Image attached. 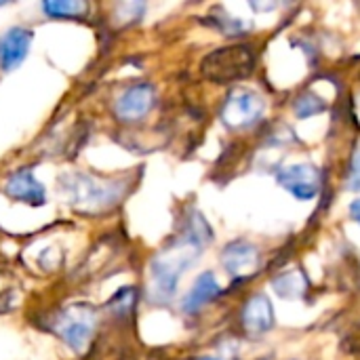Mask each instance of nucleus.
<instances>
[{
	"label": "nucleus",
	"mask_w": 360,
	"mask_h": 360,
	"mask_svg": "<svg viewBox=\"0 0 360 360\" xmlns=\"http://www.w3.org/2000/svg\"><path fill=\"white\" fill-rule=\"evenodd\" d=\"M202 249L198 243L179 236L165 251L156 253L150 262V302L169 304L177 293L181 274L198 259Z\"/></svg>",
	"instance_id": "f257e3e1"
},
{
	"label": "nucleus",
	"mask_w": 360,
	"mask_h": 360,
	"mask_svg": "<svg viewBox=\"0 0 360 360\" xmlns=\"http://www.w3.org/2000/svg\"><path fill=\"white\" fill-rule=\"evenodd\" d=\"M59 190L78 211L101 213L112 209L127 194V184L118 179H99L86 173H70L61 177Z\"/></svg>",
	"instance_id": "f03ea898"
},
{
	"label": "nucleus",
	"mask_w": 360,
	"mask_h": 360,
	"mask_svg": "<svg viewBox=\"0 0 360 360\" xmlns=\"http://www.w3.org/2000/svg\"><path fill=\"white\" fill-rule=\"evenodd\" d=\"M253 68H255V55L247 44L215 49L200 63L202 76L217 84H230L243 80L253 72Z\"/></svg>",
	"instance_id": "7ed1b4c3"
},
{
	"label": "nucleus",
	"mask_w": 360,
	"mask_h": 360,
	"mask_svg": "<svg viewBox=\"0 0 360 360\" xmlns=\"http://www.w3.org/2000/svg\"><path fill=\"white\" fill-rule=\"evenodd\" d=\"M95 325H97V312L89 304H72L63 308L51 323L55 335L61 338V342L76 354H82L91 344Z\"/></svg>",
	"instance_id": "20e7f679"
},
{
	"label": "nucleus",
	"mask_w": 360,
	"mask_h": 360,
	"mask_svg": "<svg viewBox=\"0 0 360 360\" xmlns=\"http://www.w3.org/2000/svg\"><path fill=\"white\" fill-rule=\"evenodd\" d=\"M266 103L264 97L251 89H232L221 105L219 118L228 129L240 131V129H251L257 124L264 116Z\"/></svg>",
	"instance_id": "39448f33"
},
{
	"label": "nucleus",
	"mask_w": 360,
	"mask_h": 360,
	"mask_svg": "<svg viewBox=\"0 0 360 360\" xmlns=\"http://www.w3.org/2000/svg\"><path fill=\"white\" fill-rule=\"evenodd\" d=\"M276 181L297 200H312L321 192V171L310 162L283 167L276 173Z\"/></svg>",
	"instance_id": "423d86ee"
},
{
	"label": "nucleus",
	"mask_w": 360,
	"mask_h": 360,
	"mask_svg": "<svg viewBox=\"0 0 360 360\" xmlns=\"http://www.w3.org/2000/svg\"><path fill=\"white\" fill-rule=\"evenodd\" d=\"M154 103H156V89L150 82H137L127 86L118 95L114 103V114L122 122H135L148 116Z\"/></svg>",
	"instance_id": "0eeeda50"
},
{
	"label": "nucleus",
	"mask_w": 360,
	"mask_h": 360,
	"mask_svg": "<svg viewBox=\"0 0 360 360\" xmlns=\"http://www.w3.org/2000/svg\"><path fill=\"white\" fill-rule=\"evenodd\" d=\"M262 262L259 249L249 240H232L221 251V266L234 278H247L257 272Z\"/></svg>",
	"instance_id": "6e6552de"
},
{
	"label": "nucleus",
	"mask_w": 360,
	"mask_h": 360,
	"mask_svg": "<svg viewBox=\"0 0 360 360\" xmlns=\"http://www.w3.org/2000/svg\"><path fill=\"white\" fill-rule=\"evenodd\" d=\"M32 38H34L32 30L21 27V25L8 27L0 36V68L4 72L17 70L23 63V59L27 57Z\"/></svg>",
	"instance_id": "1a4fd4ad"
},
{
	"label": "nucleus",
	"mask_w": 360,
	"mask_h": 360,
	"mask_svg": "<svg viewBox=\"0 0 360 360\" xmlns=\"http://www.w3.org/2000/svg\"><path fill=\"white\" fill-rule=\"evenodd\" d=\"M4 192L8 198L17 200V202H25L32 207H40L46 200V192L44 186L36 179V175L30 169H19L15 171L6 184H4Z\"/></svg>",
	"instance_id": "9d476101"
},
{
	"label": "nucleus",
	"mask_w": 360,
	"mask_h": 360,
	"mask_svg": "<svg viewBox=\"0 0 360 360\" xmlns=\"http://www.w3.org/2000/svg\"><path fill=\"white\" fill-rule=\"evenodd\" d=\"M243 327L251 338H259L274 327V310L264 293L253 295L243 308Z\"/></svg>",
	"instance_id": "9b49d317"
},
{
	"label": "nucleus",
	"mask_w": 360,
	"mask_h": 360,
	"mask_svg": "<svg viewBox=\"0 0 360 360\" xmlns=\"http://www.w3.org/2000/svg\"><path fill=\"white\" fill-rule=\"evenodd\" d=\"M219 293H221V287H219L215 274H213V272H202V274L194 281V285H192V289L188 291V295L184 297L181 310H184L186 314H196L202 306H207L209 302H213Z\"/></svg>",
	"instance_id": "f8f14e48"
},
{
	"label": "nucleus",
	"mask_w": 360,
	"mask_h": 360,
	"mask_svg": "<svg viewBox=\"0 0 360 360\" xmlns=\"http://www.w3.org/2000/svg\"><path fill=\"white\" fill-rule=\"evenodd\" d=\"M272 289L281 300H302L308 291V281L300 270L283 272L272 281Z\"/></svg>",
	"instance_id": "ddd939ff"
},
{
	"label": "nucleus",
	"mask_w": 360,
	"mask_h": 360,
	"mask_svg": "<svg viewBox=\"0 0 360 360\" xmlns=\"http://www.w3.org/2000/svg\"><path fill=\"white\" fill-rule=\"evenodd\" d=\"M42 11L49 17H78L86 13V4L78 0H46L42 2Z\"/></svg>",
	"instance_id": "4468645a"
},
{
	"label": "nucleus",
	"mask_w": 360,
	"mask_h": 360,
	"mask_svg": "<svg viewBox=\"0 0 360 360\" xmlns=\"http://www.w3.org/2000/svg\"><path fill=\"white\" fill-rule=\"evenodd\" d=\"M293 110H295L297 118H310V116H316L325 110V101L314 93H304L295 99Z\"/></svg>",
	"instance_id": "2eb2a0df"
},
{
	"label": "nucleus",
	"mask_w": 360,
	"mask_h": 360,
	"mask_svg": "<svg viewBox=\"0 0 360 360\" xmlns=\"http://www.w3.org/2000/svg\"><path fill=\"white\" fill-rule=\"evenodd\" d=\"M146 11V4L143 2H122L116 6V23H131V21H137Z\"/></svg>",
	"instance_id": "dca6fc26"
},
{
	"label": "nucleus",
	"mask_w": 360,
	"mask_h": 360,
	"mask_svg": "<svg viewBox=\"0 0 360 360\" xmlns=\"http://www.w3.org/2000/svg\"><path fill=\"white\" fill-rule=\"evenodd\" d=\"M133 302H135V291L127 287V289L118 291V293L108 302V306H110L116 314H127V312H131Z\"/></svg>",
	"instance_id": "f3484780"
},
{
	"label": "nucleus",
	"mask_w": 360,
	"mask_h": 360,
	"mask_svg": "<svg viewBox=\"0 0 360 360\" xmlns=\"http://www.w3.org/2000/svg\"><path fill=\"white\" fill-rule=\"evenodd\" d=\"M346 186L352 192H360V141L356 143L354 152H352V160H350V171H348Z\"/></svg>",
	"instance_id": "a211bd4d"
},
{
	"label": "nucleus",
	"mask_w": 360,
	"mask_h": 360,
	"mask_svg": "<svg viewBox=\"0 0 360 360\" xmlns=\"http://www.w3.org/2000/svg\"><path fill=\"white\" fill-rule=\"evenodd\" d=\"M350 215H352V219H354L356 224H360V198L350 205Z\"/></svg>",
	"instance_id": "6ab92c4d"
},
{
	"label": "nucleus",
	"mask_w": 360,
	"mask_h": 360,
	"mask_svg": "<svg viewBox=\"0 0 360 360\" xmlns=\"http://www.w3.org/2000/svg\"><path fill=\"white\" fill-rule=\"evenodd\" d=\"M198 360H221V359H217V356H202V359H198Z\"/></svg>",
	"instance_id": "aec40b11"
}]
</instances>
